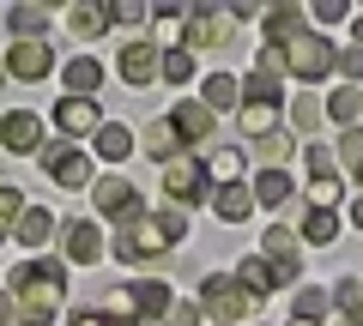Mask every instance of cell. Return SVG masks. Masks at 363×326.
Returning a JSON list of instances; mask_svg holds the SVG:
<instances>
[{
    "mask_svg": "<svg viewBox=\"0 0 363 326\" xmlns=\"http://www.w3.org/2000/svg\"><path fill=\"white\" fill-rule=\"evenodd\" d=\"M212 211H218L224 223H248V218H255V194H248L242 182H230V187H212Z\"/></svg>",
    "mask_w": 363,
    "mask_h": 326,
    "instance_id": "cb8c5ba5",
    "label": "cell"
},
{
    "mask_svg": "<svg viewBox=\"0 0 363 326\" xmlns=\"http://www.w3.org/2000/svg\"><path fill=\"white\" fill-rule=\"evenodd\" d=\"M140 18H145L140 0H116V6H109V25H140Z\"/></svg>",
    "mask_w": 363,
    "mask_h": 326,
    "instance_id": "ab89813d",
    "label": "cell"
},
{
    "mask_svg": "<svg viewBox=\"0 0 363 326\" xmlns=\"http://www.w3.org/2000/svg\"><path fill=\"white\" fill-rule=\"evenodd\" d=\"M321 115H327L321 97H291V121H297V133H315V127H321Z\"/></svg>",
    "mask_w": 363,
    "mask_h": 326,
    "instance_id": "d590c367",
    "label": "cell"
},
{
    "mask_svg": "<svg viewBox=\"0 0 363 326\" xmlns=\"http://www.w3.org/2000/svg\"><path fill=\"white\" fill-rule=\"evenodd\" d=\"M73 326H104V308H79V314H73Z\"/></svg>",
    "mask_w": 363,
    "mask_h": 326,
    "instance_id": "ee69618b",
    "label": "cell"
},
{
    "mask_svg": "<svg viewBox=\"0 0 363 326\" xmlns=\"http://www.w3.org/2000/svg\"><path fill=\"white\" fill-rule=\"evenodd\" d=\"M91 199H97V218H109L116 230L145 223V194L128 182V175H97V182H91Z\"/></svg>",
    "mask_w": 363,
    "mask_h": 326,
    "instance_id": "277c9868",
    "label": "cell"
},
{
    "mask_svg": "<svg viewBox=\"0 0 363 326\" xmlns=\"http://www.w3.org/2000/svg\"><path fill=\"white\" fill-rule=\"evenodd\" d=\"M18 218H25V194H18L13 182H0V230L13 235V223H18Z\"/></svg>",
    "mask_w": 363,
    "mask_h": 326,
    "instance_id": "f35d334b",
    "label": "cell"
},
{
    "mask_svg": "<svg viewBox=\"0 0 363 326\" xmlns=\"http://www.w3.org/2000/svg\"><path fill=\"white\" fill-rule=\"evenodd\" d=\"M321 109L339 121V127H351V121L363 115V91H357V85H339V91H327V103H321Z\"/></svg>",
    "mask_w": 363,
    "mask_h": 326,
    "instance_id": "1f68e13d",
    "label": "cell"
},
{
    "mask_svg": "<svg viewBox=\"0 0 363 326\" xmlns=\"http://www.w3.org/2000/svg\"><path fill=\"white\" fill-rule=\"evenodd\" d=\"M55 133H67V145L73 139H85V133H97L104 127V121H97V97H61V103H55Z\"/></svg>",
    "mask_w": 363,
    "mask_h": 326,
    "instance_id": "5bb4252c",
    "label": "cell"
},
{
    "mask_svg": "<svg viewBox=\"0 0 363 326\" xmlns=\"http://www.w3.org/2000/svg\"><path fill=\"white\" fill-rule=\"evenodd\" d=\"M157 235H164V242H169V248H176V242H182V235H188V211H182V206H164V211H157Z\"/></svg>",
    "mask_w": 363,
    "mask_h": 326,
    "instance_id": "8d00e7d4",
    "label": "cell"
},
{
    "mask_svg": "<svg viewBox=\"0 0 363 326\" xmlns=\"http://www.w3.org/2000/svg\"><path fill=\"white\" fill-rule=\"evenodd\" d=\"M13 235L25 242V248H37V254H43V248L55 242V235H61V218H55L49 206H25V218L13 223Z\"/></svg>",
    "mask_w": 363,
    "mask_h": 326,
    "instance_id": "2e32d148",
    "label": "cell"
},
{
    "mask_svg": "<svg viewBox=\"0 0 363 326\" xmlns=\"http://www.w3.org/2000/svg\"><path fill=\"white\" fill-rule=\"evenodd\" d=\"M200 314L218 320V326H242L248 314H255V296H248L230 272H206L200 278Z\"/></svg>",
    "mask_w": 363,
    "mask_h": 326,
    "instance_id": "3957f363",
    "label": "cell"
},
{
    "mask_svg": "<svg viewBox=\"0 0 363 326\" xmlns=\"http://www.w3.org/2000/svg\"><path fill=\"white\" fill-rule=\"evenodd\" d=\"M206 175H212V187H230L236 175H242V145H218V151L206 157Z\"/></svg>",
    "mask_w": 363,
    "mask_h": 326,
    "instance_id": "f546056e",
    "label": "cell"
},
{
    "mask_svg": "<svg viewBox=\"0 0 363 326\" xmlns=\"http://www.w3.org/2000/svg\"><path fill=\"white\" fill-rule=\"evenodd\" d=\"M145 157H157V163H176V157H182V133H176V121H152V127H145Z\"/></svg>",
    "mask_w": 363,
    "mask_h": 326,
    "instance_id": "d4e9b609",
    "label": "cell"
},
{
    "mask_svg": "<svg viewBox=\"0 0 363 326\" xmlns=\"http://www.w3.org/2000/svg\"><path fill=\"white\" fill-rule=\"evenodd\" d=\"M200 103H206L212 115H218V109H236L242 103V78L236 73H206L200 78Z\"/></svg>",
    "mask_w": 363,
    "mask_h": 326,
    "instance_id": "7402d4cb",
    "label": "cell"
},
{
    "mask_svg": "<svg viewBox=\"0 0 363 326\" xmlns=\"http://www.w3.org/2000/svg\"><path fill=\"white\" fill-rule=\"evenodd\" d=\"M260 18H267V49H285V42L303 30V6H267Z\"/></svg>",
    "mask_w": 363,
    "mask_h": 326,
    "instance_id": "484cf974",
    "label": "cell"
},
{
    "mask_svg": "<svg viewBox=\"0 0 363 326\" xmlns=\"http://www.w3.org/2000/svg\"><path fill=\"white\" fill-rule=\"evenodd\" d=\"M260 260L285 278V284H291V278H303V235H291L285 223H272V230L260 235Z\"/></svg>",
    "mask_w": 363,
    "mask_h": 326,
    "instance_id": "8fae6325",
    "label": "cell"
},
{
    "mask_svg": "<svg viewBox=\"0 0 363 326\" xmlns=\"http://www.w3.org/2000/svg\"><path fill=\"white\" fill-rule=\"evenodd\" d=\"M255 157L267 163V170H285V157H291V133H267V139H255Z\"/></svg>",
    "mask_w": 363,
    "mask_h": 326,
    "instance_id": "e575fe53",
    "label": "cell"
},
{
    "mask_svg": "<svg viewBox=\"0 0 363 326\" xmlns=\"http://www.w3.org/2000/svg\"><path fill=\"white\" fill-rule=\"evenodd\" d=\"M6 30H13V42H37L49 30V6H13L6 13Z\"/></svg>",
    "mask_w": 363,
    "mask_h": 326,
    "instance_id": "83f0119b",
    "label": "cell"
},
{
    "mask_svg": "<svg viewBox=\"0 0 363 326\" xmlns=\"http://www.w3.org/2000/svg\"><path fill=\"white\" fill-rule=\"evenodd\" d=\"M248 194H255V206H267V211H279L291 199V175L285 170H260L255 175V187H248Z\"/></svg>",
    "mask_w": 363,
    "mask_h": 326,
    "instance_id": "4316f807",
    "label": "cell"
},
{
    "mask_svg": "<svg viewBox=\"0 0 363 326\" xmlns=\"http://www.w3.org/2000/svg\"><path fill=\"white\" fill-rule=\"evenodd\" d=\"M157 78H164V85H188V78H194V49H164L157 54Z\"/></svg>",
    "mask_w": 363,
    "mask_h": 326,
    "instance_id": "f1b7e54d",
    "label": "cell"
},
{
    "mask_svg": "<svg viewBox=\"0 0 363 326\" xmlns=\"http://www.w3.org/2000/svg\"><path fill=\"white\" fill-rule=\"evenodd\" d=\"M164 199L169 206H212V175H206V157H176L164 163Z\"/></svg>",
    "mask_w": 363,
    "mask_h": 326,
    "instance_id": "5b68a950",
    "label": "cell"
},
{
    "mask_svg": "<svg viewBox=\"0 0 363 326\" xmlns=\"http://www.w3.org/2000/svg\"><path fill=\"white\" fill-rule=\"evenodd\" d=\"M0 85H6V61H0Z\"/></svg>",
    "mask_w": 363,
    "mask_h": 326,
    "instance_id": "c3c4849f",
    "label": "cell"
},
{
    "mask_svg": "<svg viewBox=\"0 0 363 326\" xmlns=\"http://www.w3.org/2000/svg\"><path fill=\"white\" fill-rule=\"evenodd\" d=\"M206 320V314L194 308V302H176V308H169V326H200Z\"/></svg>",
    "mask_w": 363,
    "mask_h": 326,
    "instance_id": "7bdbcfd3",
    "label": "cell"
},
{
    "mask_svg": "<svg viewBox=\"0 0 363 326\" xmlns=\"http://www.w3.org/2000/svg\"><path fill=\"white\" fill-rule=\"evenodd\" d=\"M55 66H61V61H55V42H49V37L13 42V49H6V78H13V85H43Z\"/></svg>",
    "mask_w": 363,
    "mask_h": 326,
    "instance_id": "9c48e42d",
    "label": "cell"
},
{
    "mask_svg": "<svg viewBox=\"0 0 363 326\" xmlns=\"http://www.w3.org/2000/svg\"><path fill=\"white\" fill-rule=\"evenodd\" d=\"M279 115H285V97H242L236 103V133L267 139V133H279Z\"/></svg>",
    "mask_w": 363,
    "mask_h": 326,
    "instance_id": "4fadbf2b",
    "label": "cell"
},
{
    "mask_svg": "<svg viewBox=\"0 0 363 326\" xmlns=\"http://www.w3.org/2000/svg\"><path fill=\"white\" fill-rule=\"evenodd\" d=\"M37 163H43V175H49L55 187H67V194H79V187H91L97 182V163H91V151H79V145H43L37 151Z\"/></svg>",
    "mask_w": 363,
    "mask_h": 326,
    "instance_id": "8992f818",
    "label": "cell"
},
{
    "mask_svg": "<svg viewBox=\"0 0 363 326\" xmlns=\"http://www.w3.org/2000/svg\"><path fill=\"white\" fill-rule=\"evenodd\" d=\"M104 326H140V320H109V314H104Z\"/></svg>",
    "mask_w": 363,
    "mask_h": 326,
    "instance_id": "7dc6e473",
    "label": "cell"
},
{
    "mask_svg": "<svg viewBox=\"0 0 363 326\" xmlns=\"http://www.w3.org/2000/svg\"><path fill=\"white\" fill-rule=\"evenodd\" d=\"M339 163L357 170V182H363V127H345V133H339Z\"/></svg>",
    "mask_w": 363,
    "mask_h": 326,
    "instance_id": "74e56055",
    "label": "cell"
},
{
    "mask_svg": "<svg viewBox=\"0 0 363 326\" xmlns=\"http://www.w3.org/2000/svg\"><path fill=\"white\" fill-rule=\"evenodd\" d=\"M133 308H140V320H169L176 296H169L164 278H140V284H133Z\"/></svg>",
    "mask_w": 363,
    "mask_h": 326,
    "instance_id": "44dd1931",
    "label": "cell"
},
{
    "mask_svg": "<svg viewBox=\"0 0 363 326\" xmlns=\"http://www.w3.org/2000/svg\"><path fill=\"white\" fill-rule=\"evenodd\" d=\"M0 151L37 157L43 151V115H30V109H6V115H0Z\"/></svg>",
    "mask_w": 363,
    "mask_h": 326,
    "instance_id": "7c38bea8",
    "label": "cell"
},
{
    "mask_svg": "<svg viewBox=\"0 0 363 326\" xmlns=\"http://www.w3.org/2000/svg\"><path fill=\"white\" fill-rule=\"evenodd\" d=\"M345 218H351V230H363V199H351V211H345Z\"/></svg>",
    "mask_w": 363,
    "mask_h": 326,
    "instance_id": "bcb514c9",
    "label": "cell"
},
{
    "mask_svg": "<svg viewBox=\"0 0 363 326\" xmlns=\"http://www.w3.org/2000/svg\"><path fill=\"white\" fill-rule=\"evenodd\" d=\"M339 78H363V49H357V42L339 49Z\"/></svg>",
    "mask_w": 363,
    "mask_h": 326,
    "instance_id": "b9f144b4",
    "label": "cell"
},
{
    "mask_svg": "<svg viewBox=\"0 0 363 326\" xmlns=\"http://www.w3.org/2000/svg\"><path fill=\"white\" fill-rule=\"evenodd\" d=\"M327 308H333V290H321V284H303L297 290V320L303 326H321Z\"/></svg>",
    "mask_w": 363,
    "mask_h": 326,
    "instance_id": "d6a6232c",
    "label": "cell"
},
{
    "mask_svg": "<svg viewBox=\"0 0 363 326\" xmlns=\"http://www.w3.org/2000/svg\"><path fill=\"white\" fill-rule=\"evenodd\" d=\"M109 254H116L121 266H164L169 242H164V235H157V223L145 218V223H133V230H121L116 242H109Z\"/></svg>",
    "mask_w": 363,
    "mask_h": 326,
    "instance_id": "ba28073f",
    "label": "cell"
},
{
    "mask_svg": "<svg viewBox=\"0 0 363 326\" xmlns=\"http://www.w3.org/2000/svg\"><path fill=\"white\" fill-rule=\"evenodd\" d=\"M182 49H218L236 37V6H188L182 13Z\"/></svg>",
    "mask_w": 363,
    "mask_h": 326,
    "instance_id": "52a82bcc",
    "label": "cell"
},
{
    "mask_svg": "<svg viewBox=\"0 0 363 326\" xmlns=\"http://www.w3.org/2000/svg\"><path fill=\"white\" fill-rule=\"evenodd\" d=\"M157 54H164V49H157V42H140V37L121 49L116 66H121V78H128L133 91H152V85H157Z\"/></svg>",
    "mask_w": 363,
    "mask_h": 326,
    "instance_id": "9a60e30c",
    "label": "cell"
},
{
    "mask_svg": "<svg viewBox=\"0 0 363 326\" xmlns=\"http://www.w3.org/2000/svg\"><path fill=\"white\" fill-rule=\"evenodd\" d=\"M345 13H351L345 0H315V6H309V18H321V25H339Z\"/></svg>",
    "mask_w": 363,
    "mask_h": 326,
    "instance_id": "60d3db41",
    "label": "cell"
},
{
    "mask_svg": "<svg viewBox=\"0 0 363 326\" xmlns=\"http://www.w3.org/2000/svg\"><path fill=\"white\" fill-rule=\"evenodd\" d=\"M303 170H309V182H339V151L333 145H303Z\"/></svg>",
    "mask_w": 363,
    "mask_h": 326,
    "instance_id": "836d02e7",
    "label": "cell"
},
{
    "mask_svg": "<svg viewBox=\"0 0 363 326\" xmlns=\"http://www.w3.org/2000/svg\"><path fill=\"white\" fill-rule=\"evenodd\" d=\"M285 66H291V78H303V85H321V78L339 73V42L321 37V30H297V37L285 42Z\"/></svg>",
    "mask_w": 363,
    "mask_h": 326,
    "instance_id": "7a4b0ae2",
    "label": "cell"
},
{
    "mask_svg": "<svg viewBox=\"0 0 363 326\" xmlns=\"http://www.w3.org/2000/svg\"><path fill=\"white\" fill-rule=\"evenodd\" d=\"M236 284H242L248 290V296H272V290H279V284H285V278H279V272H272V266L267 260H260V254H242V266H236Z\"/></svg>",
    "mask_w": 363,
    "mask_h": 326,
    "instance_id": "603a6c76",
    "label": "cell"
},
{
    "mask_svg": "<svg viewBox=\"0 0 363 326\" xmlns=\"http://www.w3.org/2000/svg\"><path fill=\"white\" fill-rule=\"evenodd\" d=\"M61 85H67V97H97L104 91V61L97 54H73L61 66Z\"/></svg>",
    "mask_w": 363,
    "mask_h": 326,
    "instance_id": "e0dca14e",
    "label": "cell"
},
{
    "mask_svg": "<svg viewBox=\"0 0 363 326\" xmlns=\"http://www.w3.org/2000/svg\"><path fill=\"white\" fill-rule=\"evenodd\" d=\"M61 260L67 266H97L104 260V230H97V218H67L61 223Z\"/></svg>",
    "mask_w": 363,
    "mask_h": 326,
    "instance_id": "30bf717a",
    "label": "cell"
},
{
    "mask_svg": "<svg viewBox=\"0 0 363 326\" xmlns=\"http://www.w3.org/2000/svg\"><path fill=\"white\" fill-rule=\"evenodd\" d=\"M18 326H55V308L67 302V260H25L6 284Z\"/></svg>",
    "mask_w": 363,
    "mask_h": 326,
    "instance_id": "6da1fadb",
    "label": "cell"
},
{
    "mask_svg": "<svg viewBox=\"0 0 363 326\" xmlns=\"http://www.w3.org/2000/svg\"><path fill=\"white\" fill-rule=\"evenodd\" d=\"M91 145H97V157H104V163H128V157L140 151V139H133L128 121H104V127L91 133Z\"/></svg>",
    "mask_w": 363,
    "mask_h": 326,
    "instance_id": "d6986e66",
    "label": "cell"
},
{
    "mask_svg": "<svg viewBox=\"0 0 363 326\" xmlns=\"http://www.w3.org/2000/svg\"><path fill=\"white\" fill-rule=\"evenodd\" d=\"M291 326H303V320H291Z\"/></svg>",
    "mask_w": 363,
    "mask_h": 326,
    "instance_id": "681fc988",
    "label": "cell"
},
{
    "mask_svg": "<svg viewBox=\"0 0 363 326\" xmlns=\"http://www.w3.org/2000/svg\"><path fill=\"white\" fill-rule=\"evenodd\" d=\"M67 37H73V42H97V37H109V6H91V0L67 6Z\"/></svg>",
    "mask_w": 363,
    "mask_h": 326,
    "instance_id": "ffe728a7",
    "label": "cell"
},
{
    "mask_svg": "<svg viewBox=\"0 0 363 326\" xmlns=\"http://www.w3.org/2000/svg\"><path fill=\"white\" fill-rule=\"evenodd\" d=\"M303 242L309 248H327V242H339V211H303Z\"/></svg>",
    "mask_w": 363,
    "mask_h": 326,
    "instance_id": "4dcf8cb0",
    "label": "cell"
},
{
    "mask_svg": "<svg viewBox=\"0 0 363 326\" xmlns=\"http://www.w3.org/2000/svg\"><path fill=\"white\" fill-rule=\"evenodd\" d=\"M18 314H13V296H6V290H0V326H13Z\"/></svg>",
    "mask_w": 363,
    "mask_h": 326,
    "instance_id": "f6af8a7d",
    "label": "cell"
},
{
    "mask_svg": "<svg viewBox=\"0 0 363 326\" xmlns=\"http://www.w3.org/2000/svg\"><path fill=\"white\" fill-rule=\"evenodd\" d=\"M169 121H176L182 145H200V139H206L212 127H218V115H212V109L200 103V97H188V103H176V109H169Z\"/></svg>",
    "mask_w": 363,
    "mask_h": 326,
    "instance_id": "ac0fdd59",
    "label": "cell"
}]
</instances>
